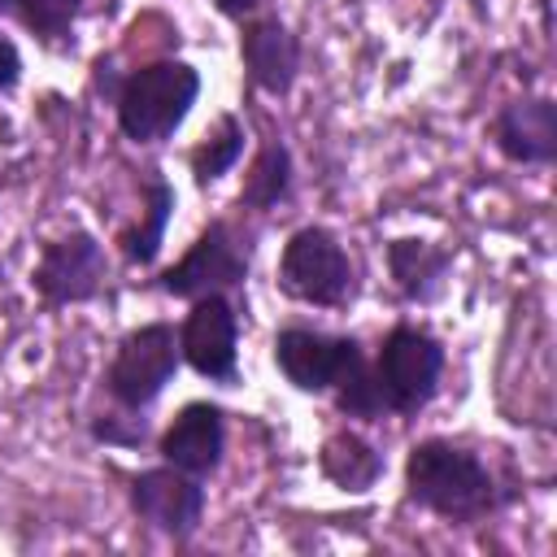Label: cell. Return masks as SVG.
<instances>
[{
  "label": "cell",
  "mask_w": 557,
  "mask_h": 557,
  "mask_svg": "<svg viewBox=\"0 0 557 557\" xmlns=\"http://www.w3.org/2000/svg\"><path fill=\"white\" fill-rule=\"evenodd\" d=\"M405 483L418 505H426L431 513H440L448 522H479L500 505L492 470L474 453H466L448 440L413 444V453L405 461Z\"/></svg>",
  "instance_id": "6da1fadb"
},
{
  "label": "cell",
  "mask_w": 557,
  "mask_h": 557,
  "mask_svg": "<svg viewBox=\"0 0 557 557\" xmlns=\"http://www.w3.org/2000/svg\"><path fill=\"white\" fill-rule=\"evenodd\" d=\"M196 91H200V74L187 61H152L135 70L117 91V122L126 139L157 144L174 135L187 109L196 104Z\"/></svg>",
  "instance_id": "7a4b0ae2"
},
{
  "label": "cell",
  "mask_w": 557,
  "mask_h": 557,
  "mask_svg": "<svg viewBox=\"0 0 557 557\" xmlns=\"http://www.w3.org/2000/svg\"><path fill=\"white\" fill-rule=\"evenodd\" d=\"M278 287L305 305H344L352 296V261L331 231L305 226L283 248Z\"/></svg>",
  "instance_id": "3957f363"
},
{
  "label": "cell",
  "mask_w": 557,
  "mask_h": 557,
  "mask_svg": "<svg viewBox=\"0 0 557 557\" xmlns=\"http://www.w3.org/2000/svg\"><path fill=\"white\" fill-rule=\"evenodd\" d=\"M174 370H178V339H174V326L148 322V326L131 331V335L117 344L104 383H109V392H113L117 405L144 409V405H152V400L165 392V383L174 379Z\"/></svg>",
  "instance_id": "277c9868"
},
{
  "label": "cell",
  "mask_w": 557,
  "mask_h": 557,
  "mask_svg": "<svg viewBox=\"0 0 557 557\" xmlns=\"http://www.w3.org/2000/svg\"><path fill=\"white\" fill-rule=\"evenodd\" d=\"M440 370H444V348H440L426 331L396 326V331L383 339V348H379L374 379H379V387H383L387 409H396V413H418V409L435 396Z\"/></svg>",
  "instance_id": "5b68a950"
},
{
  "label": "cell",
  "mask_w": 557,
  "mask_h": 557,
  "mask_svg": "<svg viewBox=\"0 0 557 557\" xmlns=\"http://www.w3.org/2000/svg\"><path fill=\"white\" fill-rule=\"evenodd\" d=\"M244 274H248V239H239L226 222H209L205 235L187 248V257L161 274V287L170 296L196 300V296H209V292L239 287Z\"/></svg>",
  "instance_id": "8992f818"
},
{
  "label": "cell",
  "mask_w": 557,
  "mask_h": 557,
  "mask_svg": "<svg viewBox=\"0 0 557 557\" xmlns=\"http://www.w3.org/2000/svg\"><path fill=\"white\" fill-rule=\"evenodd\" d=\"M274 361H278V370L287 374L292 387L326 392L361 361V348H357L352 335H322V331L292 326L274 339Z\"/></svg>",
  "instance_id": "52a82bcc"
},
{
  "label": "cell",
  "mask_w": 557,
  "mask_h": 557,
  "mask_svg": "<svg viewBox=\"0 0 557 557\" xmlns=\"http://www.w3.org/2000/svg\"><path fill=\"white\" fill-rule=\"evenodd\" d=\"M104 283V252L87 231H74L65 239H52L35 265V292L48 305H70L96 296Z\"/></svg>",
  "instance_id": "ba28073f"
},
{
  "label": "cell",
  "mask_w": 557,
  "mask_h": 557,
  "mask_svg": "<svg viewBox=\"0 0 557 557\" xmlns=\"http://www.w3.org/2000/svg\"><path fill=\"white\" fill-rule=\"evenodd\" d=\"M178 352L205 379L226 383L235 374V309L222 292L196 296V305L183 322V335H178Z\"/></svg>",
  "instance_id": "9c48e42d"
},
{
  "label": "cell",
  "mask_w": 557,
  "mask_h": 557,
  "mask_svg": "<svg viewBox=\"0 0 557 557\" xmlns=\"http://www.w3.org/2000/svg\"><path fill=\"white\" fill-rule=\"evenodd\" d=\"M131 505L148 527L165 535H191L205 509V487L196 483V474L161 466V470H144L131 483Z\"/></svg>",
  "instance_id": "30bf717a"
},
{
  "label": "cell",
  "mask_w": 557,
  "mask_h": 557,
  "mask_svg": "<svg viewBox=\"0 0 557 557\" xmlns=\"http://www.w3.org/2000/svg\"><path fill=\"white\" fill-rule=\"evenodd\" d=\"M222 448H226V422H222V409L218 405H205V400H191L174 413V422L165 426L161 435V457L165 466L183 470V474H213L218 461H222Z\"/></svg>",
  "instance_id": "8fae6325"
},
{
  "label": "cell",
  "mask_w": 557,
  "mask_h": 557,
  "mask_svg": "<svg viewBox=\"0 0 557 557\" xmlns=\"http://www.w3.org/2000/svg\"><path fill=\"white\" fill-rule=\"evenodd\" d=\"M496 148L509 161L522 165H548L557 157V104L535 96V100H513L496 113L492 122Z\"/></svg>",
  "instance_id": "7c38bea8"
},
{
  "label": "cell",
  "mask_w": 557,
  "mask_h": 557,
  "mask_svg": "<svg viewBox=\"0 0 557 557\" xmlns=\"http://www.w3.org/2000/svg\"><path fill=\"white\" fill-rule=\"evenodd\" d=\"M239 52H244L248 78H252L261 91L283 96V91L296 83L300 48H296L292 30H287L278 17H257V22H248L244 35H239Z\"/></svg>",
  "instance_id": "4fadbf2b"
},
{
  "label": "cell",
  "mask_w": 557,
  "mask_h": 557,
  "mask_svg": "<svg viewBox=\"0 0 557 557\" xmlns=\"http://www.w3.org/2000/svg\"><path fill=\"white\" fill-rule=\"evenodd\" d=\"M387 265H392V278L396 287L409 296V300H431L444 283V270H448V252H440L435 244L426 239H396L387 248Z\"/></svg>",
  "instance_id": "5bb4252c"
},
{
  "label": "cell",
  "mask_w": 557,
  "mask_h": 557,
  "mask_svg": "<svg viewBox=\"0 0 557 557\" xmlns=\"http://www.w3.org/2000/svg\"><path fill=\"white\" fill-rule=\"evenodd\" d=\"M322 474L335 483V487H348V492H361L379 479L383 470V457L352 431H335L326 444H322Z\"/></svg>",
  "instance_id": "9a60e30c"
},
{
  "label": "cell",
  "mask_w": 557,
  "mask_h": 557,
  "mask_svg": "<svg viewBox=\"0 0 557 557\" xmlns=\"http://www.w3.org/2000/svg\"><path fill=\"white\" fill-rule=\"evenodd\" d=\"M170 209H174V191H170V183L165 178H148V205H144V218L131 226V231H122L117 235V244H122V257L126 261H135V265H148L152 257H157V248H161V235H165V222H170Z\"/></svg>",
  "instance_id": "2e32d148"
},
{
  "label": "cell",
  "mask_w": 557,
  "mask_h": 557,
  "mask_svg": "<svg viewBox=\"0 0 557 557\" xmlns=\"http://www.w3.org/2000/svg\"><path fill=\"white\" fill-rule=\"evenodd\" d=\"M292 187V157L278 139L261 144V152L252 157L248 165V178H244V191H239V205L248 209H274Z\"/></svg>",
  "instance_id": "e0dca14e"
},
{
  "label": "cell",
  "mask_w": 557,
  "mask_h": 557,
  "mask_svg": "<svg viewBox=\"0 0 557 557\" xmlns=\"http://www.w3.org/2000/svg\"><path fill=\"white\" fill-rule=\"evenodd\" d=\"M239 152H244V131H239L235 117H222V122L213 126V135H205V139L191 148V174H196V183L205 187V183L222 178V174L239 161Z\"/></svg>",
  "instance_id": "ac0fdd59"
},
{
  "label": "cell",
  "mask_w": 557,
  "mask_h": 557,
  "mask_svg": "<svg viewBox=\"0 0 557 557\" xmlns=\"http://www.w3.org/2000/svg\"><path fill=\"white\" fill-rule=\"evenodd\" d=\"M4 13H13L26 30H35L44 44H61L83 9V0H0Z\"/></svg>",
  "instance_id": "d6986e66"
},
{
  "label": "cell",
  "mask_w": 557,
  "mask_h": 557,
  "mask_svg": "<svg viewBox=\"0 0 557 557\" xmlns=\"http://www.w3.org/2000/svg\"><path fill=\"white\" fill-rule=\"evenodd\" d=\"M335 400H339V409H344L348 418H379V413L387 409L383 387H379V379H374V370H370L366 361H357V366L335 383Z\"/></svg>",
  "instance_id": "ffe728a7"
},
{
  "label": "cell",
  "mask_w": 557,
  "mask_h": 557,
  "mask_svg": "<svg viewBox=\"0 0 557 557\" xmlns=\"http://www.w3.org/2000/svg\"><path fill=\"white\" fill-rule=\"evenodd\" d=\"M17 74H22V57H17L13 39L0 35V91H9V87L17 83Z\"/></svg>",
  "instance_id": "44dd1931"
},
{
  "label": "cell",
  "mask_w": 557,
  "mask_h": 557,
  "mask_svg": "<svg viewBox=\"0 0 557 557\" xmlns=\"http://www.w3.org/2000/svg\"><path fill=\"white\" fill-rule=\"evenodd\" d=\"M252 4H257V0H218V9H222L226 17H244Z\"/></svg>",
  "instance_id": "7402d4cb"
}]
</instances>
